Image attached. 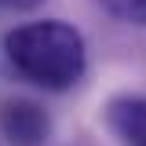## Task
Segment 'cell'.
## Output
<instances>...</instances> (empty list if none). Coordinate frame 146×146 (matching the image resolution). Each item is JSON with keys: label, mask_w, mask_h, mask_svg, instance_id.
Listing matches in <instances>:
<instances>
[{"label": "cell", "mask_w": 146, "mask_h": 146, "mask_svg": "<svg viewBox=\"0 0 146 146\" xmlns=\"http://www.w3.org/2000/svg\"><path fill=\"white\" fill-rule=\"evenodd\" d=\"M4 51L18 77H26L29 84H40L48 91L73 88L88 66L84 36L73 26L55 22V18L26 22V26L11 29L4 40Z\"/></svg>", "instance_id": "1"}, {"label": "cell", "mask_w": 146, "mask_h": 146, "mask_svg": "<svg viewBox=\"0 0 146 146\" xmlns=\"http://www.w3.org/2000/svg\"><path fill=\"white\" fill-rule=\"evenodd\" d=\"M0 128L11 146H40L51 131V121L29 99H7L0 102Z\"/></svg>", "instance_id": "2"}, {"label": "cell", "mask_w": 146, "mask_h": 146, "mask_svg": "<svg viewBox=\"0 0 146 146\" xmlns=\"http://www.w3.org/2000/svg\"><path fill=\"white\" fill-rule=\"evenodd\" d=\"M106 124L124 146H143L146 143V99L117 95L106 106Z\"/></svg>", "instance_id": "3"}, {"label": "cell", "mask_w": 146, "mask_h": 146, "mask_svg": "<svg viewBox=\"0 0 146 146\" xmlns=\"http://www.w3.org/2000/svg\"><path fill=\"white\" fill-rule=\"evenodd\" d=\"M113 18L131 22V26H146V0H99Z\"/></svg>", "instance_id": "4"}, {"label": "cell", "mask_w": 146, "mask_h": 146, "mask_svg": "<svg viewBox=\"0 0 146 146\" xmlns=\"http://www.w3.org/2000/svg\"><path fill=\"white\" fill-rule=\"evenodd\" d=\"M36 4H40V0H0V7H15V11H29Z\"/></svg>", "instance_id": "5"}, {"label": "cell", "mask_w": 146, "mask_h": 146, "mask_svg": "<svg viewBox=\"0 0 146 146\" xmlns=\"http://www.w3.org/2000/svg\"><path fill=\"white\" fill-rule=\"evenodd\" d=\"M143 146H146V143H143Z\"/></svg>", "instance_id": "6"}]
</instances>
